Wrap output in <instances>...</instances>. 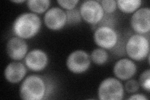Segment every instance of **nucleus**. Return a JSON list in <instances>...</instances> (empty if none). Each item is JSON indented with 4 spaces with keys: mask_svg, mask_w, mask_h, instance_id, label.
Returning a JSON list of instances; mask_svg holds the SVG:
<instances>
[{
    "mask_svg": "<svg viewBox=\"0 0 150 100\" xmlns=\"http://www.w3.org/2000/svg\"><path fill=\"white\" fill-rule=\"evenodd\" d=\"M27 67L25 65L19 61L11 62L6 67L4 75L8 82L18 83L25 78L27 73Z\"/></svg>",
    "mask_w": 150,
    "mask_h": 100,
    "instance_id": "ddd939ff",
    "label": "nucleus"
},
{
    "mask_svg": "<svg viewBox=\"0 0 150 100\" xmlns=\"http://www.w3.org/2000/svg\"><path fill=\"white\" fill-rule=\"evenodd\" d=\"M140 87V85L138 81L129 79L127 80L125 85V90L128 93H134L137 92Z\"/></svg>",
    "mask_w": 150,
    "mask_h": 100,
    "instance_id": "aec40b11",
    "label": "nucleus"
},
{
    "mask_svg": "<svg viewBox=\"0 0 150 100\" xmlns=\"http://www.w3.org/2000/svg\"><path fill=\"white\" fill-rule=\"evenodd\" d=\"M124 94V86L120 79L112 77L103 80L98 89V96L100 100H121Z\"/></svg>",
    "mask_w": 150,
    "mask_h": 100,
    "instance_id": "20e7f679",
    "label": "nucleus"
},
{
    "mask_svg": "<svg viewBox=\"0 0 150 100\" xmlns=\"http://www.w3.org/2000/svg\"><path fill=\"white\" fill-rule=\"evenodd\" d=\"M57 3L63 9H67V11L71 10L74 9L79 3L78 0H69V1H64V0H58Z\"/></svg>",
    "mask_w": 150,
    "mask_h": 100,
    "instance_id": "4be33fe9",
    "label": "nucleus"
},
{
    "mask_svg": "<svg viewBox=\"0 0 150 100\" xmlns=\"http://www.w3.org/2000/svg\"><path fill=\"white\" fill-rule=\"evenodd\" d=\"M49 58L46 52L40 49H34L28 52L25 58L26 67L32 71L40 72L48 65Z\"/></svg>",
    "mask_w": 150,
    "mask_h": 100,
    "instance_id": "9d476101",
    "label": "nucleus"
},
{
    "mask_svg": "<svg viewBox=\"0 0 150 100\" xmlns=\"http://www.w3.org/2000/svg\"><path fill=\"white\" fill-rule=\"evenodd\" d=\"M137 72V66L134 62L128 58H121L115 64L113 73L120 80H128Z\"/></svg>",
    "mask_w": 150,
    "mask_h": 100,
    "instance_id": "f8f14e48",
    "label": "nucleus"
},
{
    "mask_svg": "<svg viewBox=\"0 0 150 100\" xmlns=\"http://www.w3.org/2000/svg\"><path fill=\"white\" fill-rule=\"evenodd\" d=\"M26 4L31 13L42 14L48 10L51 1L49 0H28Z\"/></svg>",
    "mask_w": 150,
    "mask_h": 100,
    "instance_id": "2eb2a0df",
    "label": "nucleus"
},
{
    "mask_svg": "<svg viewBox=\"0 0 150 100\" xmlns=\"http://www.w3.org/2000/svg\"><path fill=\"white\" fill-rule=\"evenodd\" d=\"M125 52L131 60L136 61L146 59L149 55V36L139 34L131 35L125 44Z\"/></svg>",
    "mask_w": 150,
    "mask_h": 100,
    "instance_id": "7ed1b4c3",
    "label": "nucleus"
},
{
    "mask_svg": "<svg viewBox=\"0 0 150 100\" xmlns=\"http://www.w3.org/2000/svg\"><path fill=\"white\" fill-rule=\"evenodd\" d=\"M90 58L91 61L97 65H102L106 63L108 60L109 55L107 51L101 48H97L91 53Z\"/></svg>",
    "mask_w": 150,
    "mask_h": 100,
    "instance_id": "dca6fc26",
    "label": "nucleus"
},
{
    "mask_svg": "<svg viewBox=\"0 0 150 100\" xmlns=\"http://www.w3.org/2000/svg\"><path fill=\"white\" fill-rule=\"evenodd\" d=\"M66 14H67V25H76V24L80 23L82 20L80 11H79V9L77 8H74L71 10L66 11Z\"/></svg>",
    "mask_w": 150,
    "mask_h": 100,
    "instance_id": "f3484780",
    "label": "nucleus"
},
{
    "mask_svg": "<svg viewBox=\"0 0 150 100\" xmlns=\"http://www.w3.org/2000/svg\"><path fill=\"white\" fill-rule=\"evenodd\" d=\"M6 53L11 60L20 61L25 58L28 53V46L25 40L17 36L9 39L6 43Z\"/></svg>",
    "mask_w": 150,
    "mask_h": 100,
    "instance_id": "9b49d317",
    "label": "nucleus"
},
{
    "mask_svg": "<svg viewBox=\"0 0 150 100\" xmlns=\"http://www.w3.org/2000/svg\"><path fill=\"white\" fill-rule=\"evenodd\" d=\"M91 63L90 55L85 51L78 50L73 51L68 56L67 66L71 72L74 74H81L90 68Z\"/></svg>",
    "mask_w": 150,
    "mask_h": 100,
    "instance_id": "0eeeda50",
    "label": "nucleus"
},
{
    "mask_svg": "<svg viewBox=\"0 0 150 100\" xmlns=\"http://www.w3.org/2000/svg\"><path fill=\"white\" fill-rule=\"evenodd\" d=\"M100 3L106 14H112L118 8L116 1L115 0H103Z\"/></svg>",
    "mask_w": 150,
    "mask_h": 100,
    "instance_id": "6ab92c4d",
    "label": "nucleus"
},
{
    "mask_svg": "<svg viewBox=\"0 0 150 100\" xmlns=\"http://www.w3.org/2000/svg\"><path fill=\"white\" fill-rule=\"evenodd\" d=\"M117 7L124 13H133L137 11L142 4V0H118Z\"/></svg>",
    "mask_w": 150,
    "mask_h": 100,
    "instance_id": "4468645a",
    "label": "nucleus"
},
{
    "mask_svg": "<svg viewBox=\"0 0 150 100\" xmlns=\"http://www.w3.org/2000/svg\"><path fill=\"white\" fill-rule=\"evenodd\" d=\"M128 99L129 100H148V98L142 93H136L131 95Z\"/></svg>",
    "mask_w": 150,
    "mask_h": 100,
    "instance_id": "5701e85b",
    "label": "nucleus"
},
{
    "mask_svg": "<svg viewBox=\"0 0 150 100\" xmlns=\"http://www.w3.org/2000/svg\"><path fill=\"white\" fill-rule=\"evenodd\" d=\"M52 90V84L49 79L38 74H31L23 81L20 96L25 100H42L48 98Z\"/></svg>",
    "mask_w": 150,
    "mask_h": 100,
    "instance_id": "f257e3e1",
    "label": "nucleus"
},
{
    "mask_svg": "<svg viewBox=\"0 0 150 100\" xmlns=\"http://www.w3.org/2000/svg\"><path fill=\"white\" fill-rule=\"evenodd\" d=\"M41 27V20L36 14L23 13L13 22L12 30L15 36L23 40L31 39L39 33Z\"/></svg>",
    "mask_w": 150,
    "mask_h": 100,
    "instance_id": "f03ea898",
    "label": "nucleus"
},
{
    "mask_svg": "<svg viewBox=\"0 0 150 100\" xmlns=\"http://www.w3.org/2000/svg\"><path fill=\"white\" fill-rule=\"evenodd\" d=\"M93 39L98 47L108 50H113L120 41V35L115 28L105 26L96 28Z\"/></svg>",
    "mask_w": 150,
    "mask_h": 100,
    "instance_id": "39448f33",
    "label": "nucleus"
},
{
    "mask_svg": "<svg viewBox=\"0 0 150 100\" xmlns=\"http://www.w3.org/2000/svg\"><path fill=\"white\" fill-rule=\"evenodd\" d=\"M132 29L137 34L145 35L150 31V8L144 7L133 13L130 20Z\"/></svg>",
    "mask_w": 150,
    "mask_h": 100,
    "instance_id": "6e6552de",
    "label": "nucleus"
},
{
    "mask_svg": "<svg viewBox=\"0 0 150 100\" xmlns=\"http://www.w3.org/2000/svg\"><path fill=\"white\" fill-rule=\"evenodd\" d=\"M82 20L93 26L98 25L105 16V11L100 1L88 0L81 3L79 8Z\"/></svg>",
    "mask_w": 150,
    "mask_h": 100,
    "instance_id": "423d86ee",
    "label": "nucleus"
},
{
    "mask_svg": "<svg viewBox=\"0 0 150 100\" xmlns=\"http://www.w3.org/2000/svg\"><path fill=\"white\" fill-rule=\"evenodd\" d=\"M44 23L49 30L58 31L63 29L67 24V16L66 11L59 7L50 8L45 13Z\"/></svg>",
    "mask_w": 150,
    "mask_h": 100,
    "instance_id": "1a4fd4ad",
    "label": "nucleus"
},
{
    "mask_svg": "<svg viewBox=\"0 0 150 100\" xmlns=\"http://www.w3.org/2000/svg\"><path fill=\"white\" fill-rule=\"evenodd\" d=\"M139 83L145 91L149 92L150 91V70L144 71L140 75L139 78Z\"/></svg>",
    "mask_w": 150,
    "mask_h": 100,
    "instance_id": "a211bd4d",
    "label": "nucleus"
},
{
    "mask_svg": "<svg viewBox=\"0 0 150 100\" xmlns=\"http://www.w3.org/2000/svg\"><path fill=\"white\" fill-rule=\"evenodd\" d=\"M11 2L13 3H24L25 2V0H13V1H11Z\"/></svg>",
    "mask_w": 150,
    "mask_h": 100,
    "instance_id": "b1692460",
    "label": "nucleus"
},
{
    "mask_svg": "<svg viewBox=\"0 0 150 100\" xmlns=\"http://www.w3.org/2000/svg\"><path fill=\"white\" fill-rule=\"evenodd\" d=\"M115 21L116 18L113 16L112 14H105V16L103 17L101 21L98 24V26H109L112 28H115Z\"/></svg>",
    "mask_w": 150,
    "mask_h": 100,
    "instance_id": "412c9836",
    "label": "nucleus"
}]
</instances>
